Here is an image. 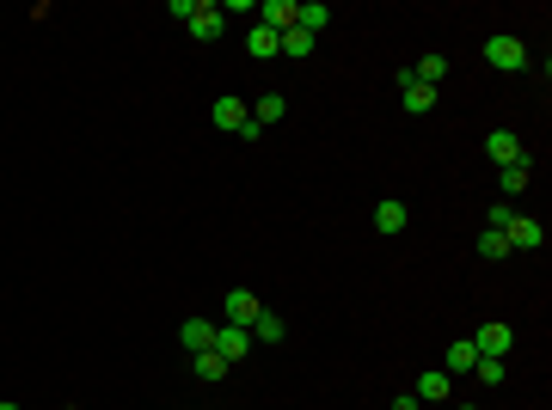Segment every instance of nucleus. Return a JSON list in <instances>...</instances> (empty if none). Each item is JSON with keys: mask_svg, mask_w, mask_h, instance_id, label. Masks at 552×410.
I'll return each instance as SVG.
<instances>
[{"mask_svg": "<svg viewBox=\"0 0 552 410\" xmlns=\"http://www.w3.org/2000/svg\"><path fill=\"white\" fill-rule=\"evenodd\" d=\"M276 56H289V62H307V56H313V37L301 31V25H289V31L276 37Z\"/></svg>", "mask_w": 552, "mask_h": 410, "instance_id": "14", "label": "nucleus"}, {"mask_svg": "<svg viewBox=\"0 0 552 410\" xmlns=\"http://www.w3.org/2000/svg\"><path fill=\"white\" fill-rule=\"evenodd\" d=\"M473 362H479V349H473V337L449 343V355H442V374H473Z\"/></svg>", "mask_w": 552, "mask_h": 410, "instance_id": "15", "label": "nucleus"}, {"mask_svg": "<svg viewBox=\"0 0 552 410\" xmlns=\"http://www.w3.org/2000/svg\"><path fill=\"white\" fill-rule=\"evenodd\" d=\"M393 410H423V405H417L412 392H399V398H393Z\"/></svg>", "mask_w": 552, "mask_h": 410, "instance_id": "26", "label": "nucleus"}, {"mask_svg": "<svg viewBox=\"0 0 552 410\" xmlns=\"http://www.w3.org/2000/svg\"><path fill=\"white\" fill-rule=\"evenodd\" d=\"M503 240H510V251H540V245H547V227L528 221V214H516V221L503 227Z\"/></svg>", "mask_w": 552, "mask_h": 410, "instance_id": "8", "label": "nucleus"}, {"mask_svg": "<svg viewBox=\"0 0 552 410\" xmlns=\"http://www.w3.org/2000/svg\"><path fill=\"white\" fill-rule=\"evenodd\" d=\"M405 221H412V208L399 203V196H387V203H375V233H405Z\"/></svg>", "mask_w": 552, "mask_h": 410, "instance_id": "12", "label": "nucleus"}, {"mask_svg": "<svg viewBox=\"0 0 552 410\" xmlns=\"http://www.w3.org/2000/svg\"><path fill=\"white\" fill-rule=\"evenodd\" d=\"M473 374H479L485 386H497V379H503V362H473Z\"/></svg>", "mask_w": 552, "mask_h": 410, "instance_id": "24", "label": "nucleus"}, {"mask_svg": "<svg viewBox=\"0 0 552 410\" xmlns=\"http://www.w3.org/2000/svg\"><path fill=\"white\" fill-rule=\"evenodd\" d=\"M473 349H479V362H503V355L516 349V331H510L503 318H485L479 331H473Z\"/></svg>", "mask_w": 552, "mask_h": 410, "instance_id": "2", "label": "nucleus"}, {"mask_svg": "<svg viewBox=\"0 0 552 410\" xmlns=\"http://www.w3.org/2000/svg\"><path fill=\"white\" fill-rule=\"evenodd\" d=\"M479 257H491V264H497V257H510V240H503L497 227H485V233H479Z\"/></svg>", "mask_w": 552, "mask_h": 410, "instance_id": "22", "label": "nucleus"}, {"mask_svg": "<svg viewBox=\"0 0 552 410\" xmlns=\"http://www.w3.org/2000/svg\"><path fill=\"white\" fill-rule=\"evenodd\" d=\"M245 349H252V331H240V325H215V355L234 368V362H245Z\"/></svg>", "mask_w": 552, "mask_h": 410, "instance_id": "7", "label": "nucleus"}, {"mask_svg": "<svg viewBox=\"0 0 552 410\" xmlns=\"http://www.w3.org/2000/svg\"><path fill=\"white\" fill-rule=\"evenodd\" d=\"M178 343H184L191 355H203V349H215V325H209V318H184V325H178Z\"/></svg>", "mask_w": 552, "mask_h": 410, "instance_id": "13", "label": "nucleus"}, {"mask_svg": "<svg viewBox=\"0 0 552 410\" xmlns=\"http://www.w3.org/2000/svg\"><path fill=\"white\" fill-rule=\"evenodd\" d=\"M221 312H227V325H240V331H252V318L264 312V301H258L252 288H234V294L221 301Z\"/></svg>", "mask_w": 552, "mask_h": 410, "instance_id": "6", "label": "nucleus"}, {"mask_svg": "<svg viewBox=\"0 0 552 410\" xmlns=\"http://www.w3.org/2000/svg\"><path fill=\"white\" fill-rule=\"evenodd\" d=\"M449 392H454V374H442V368H430V374H417V405H449Z\"/></svg>", "mask_w": 552, "mask_h": 410, "instance_id": "9", "label": "nucleus"}, {"mask_svg": "<svg viewBox=\"0 0 552 410\" xmlns=\"http://www.w3.org/2000/svg\"><path fill=\"white\" fill-rule=\"evenodd\" d=\"M184 31L197 37V43H215V37L227 31V13H221V0H197V6H191V19H184Z\"/></svg>", "mask_w": 552, "mask_h": 410, "instance_id": "3", "label": "nucleus"}, {"mask_svg": "<svg viewBox=\"0 0 552 410\" xmlns=\"http://www.w3.org/2000/svg\"><path fill=\"white\" fill-rule=\"evenodd\" d=\"M412 80H423V86H436V92H442V80H449V56H423V62L412 68Z\"/></svg>", "mask_w": 552, "mask_h": 410, "instance_id": "19", "label": "nucleus"}, {"mask_svg": "<svg viewBox=\"0 0 552 410\" xmlns=\"http://www.w3.org/2000/svg\"><path fill=\"white\" fill-rule=\"evenodd\" d=\"M282 331H289V325H282L276 312H258V318H252V343H282Z\"/></svg>", "mask_w": 552, "mask_h": 410, "instance_id": "20", "label": "nucleus"}, {"mask_svg": "<svg viewBox=\"0 0 552 410\" xmlns=\"http://www.w3.org/2000/svg\"><path fill=\"white\" fill-rule=\"evenodd\" d=\"M295 25H301L307 37H319L325 25H332V6H319V0H307V6H295Z\"/></svg>", "mask_w": 552, "mask_h": 410, "instance_id": "17", "label": "nucleus"}, {"mask_svg": "<svg viewBox=\"0 0 552 410\" xmlns=\"http://www.w3.org/2000/svg\"><path fill=\"white\" fill-rule=\"evenodd\" d=\"M454 410H479V405H454Z\"/></svg>", "mask_w": 552, "mask_h": 410, "instance_id": "28", "label": "nucleus"}, {"mask_svg": "<svg viewBox=\"0 0 552 410\" xmlns=\"http://www.w3.org/2000/svg\"><path fill=\"white\" fill-rule=\"evenodd\" d=\"M191 368H197V379H221V374H227V362H221L215 349H203V355H191Z\"/></svg>", "mask_w": 552, "mask_h": 410, "instance_id": "23", "label": "nucleus"}, {"mask_svg": "<svg viewBox=\"0 0 552 410\" xmlns=\"http://www.w3.org/2000/svg\"><path fill=\"white\" fill-rule=\"evenodd\" d=\"M485 62L503 68V74H521L528 68V43L521 37H485Z\"/></svg>", "mask_w": 552, "mask_h": 410, "instance_id": "4", "label": "nucleus"}, {"mask_svg": "<svg viewBox=\"0 0 552 410\" xmlns=\"http://www.w3.org/2000/svg\"><path fill=\"white\" fill-rule=\"evenodd\" d=\"M510 221H516V208H510V203H497V208H491V221H485V227H497V233H503Z\"/></svg>", "mask_w": 552, "mask_h": 410, "instance_id": "25", "label": "nucleus"}, {"mask_svg": "<svg viewBox=\"0 0 552 410\" xmlns=\"http://www.w3.org/2000/svg\"><path fill=\"white\" fill-rule=\"evenodd\" d=\"M245 49H252L258 62H271V56H276V31H264V25H252V37H245Z\"/></svg>", "mask_w": 552, "mask_h": 410, "instance_id": "21", "label": "nucleus"}, {"mask_svg": "<svg viewBox=\"0 0 552 410\" xmlns=\"http://www.w3.org/2000/svg\"><path fill=\"white\" fill-rule=\"evenodd\" d=\"M0 410H19V405H6V398H0Z\"/></svg>", "mask_w": 552, "mask_h": 410, "instance_id": "27", "label": "nucleus"}, {"mask_svg": "<svg viewBox=\"0 0 552 410\" xmlns=\"http://www.w3.org/2000/svg\"><path fill=\"white\" fill-rule=\"evenodd\" d=\"M528 166H534L528 153H521L516 166H497V184H503V196H516V190H528V178H534V171H528Z\"/></svg>", "mask_w": 552, "mask_h": 410, "instance_id": "18", "label": "nucleus"}, {"mask_svg": "<svg viewBox=\"0 0 552 410\" xmlns=\"http://www.w3.org/2000/svg\"><path fill=\"white\" fill-rule=\"evenodd\" d=\"M282 117H289V99H282V92H264V99L252 104V123H258V129H271Z\"/></svg>", "mask_w": 552, "mask_h": 410, "instance_id": "16", "label": "nucleus"}, {"mask_svg": "<svg viewBox=\"0 0 552 410\" xmlns=\"http://www.w3.org/2000/svg\"><path fill=\"white\" fill-rule=\"evenodd\" d=\"M252 19H258V25H264V31H289V25H295V0H258V13H252Z\"/></svg>", "mask_w": 552, "mask_h": 410, "instance_id": "10", "label": "nucleus"}, {"mask_svg": "<svg viewBox=\"0 0 552 410\" xmlns=\"http://www.w3.org/2000/svg\"><path fill=\"white\" fill-rule=\"evenodd\" d=\"M209 117H215V129H227V135H240V141H258V135H264V129L252 123L245 99H234V92H227V99H215V110H209Z\"/></svg>", "mask_w": 552, "mask_h": 410, "instance_id": "1", "label": "nucleus"}, {"mask_svg": "<svg viewBox=\"0 0 552 410\" xmlns=\"http://www.w3.org/2000/svg\"><path fill=\"white\" fill-rule=\"evenodd\" d=\"M485 160H491V166H516V160H521V141L510 135V129H491V135H485Z\"/></svg>", "mask_w": 552, "mask_h": 410, "instance_id": "11", "label": "nucleus"}, {"mask_svg": "<svg viewBox=\"0 0 552 410\" xmlns=\"http://www.w3.org/2000/svg\"><path fill=\"white\" fill-rule=\"evenodd\" d=\"M393 86H399V99H405V110H417V117H423V110H436V99H442L436 86H423V80H412V68H393Z\"/></svg>", "mask_w": 552, "mask_h": 410, "instance_id": "5", "label": "nucleus"}]
</instances>
